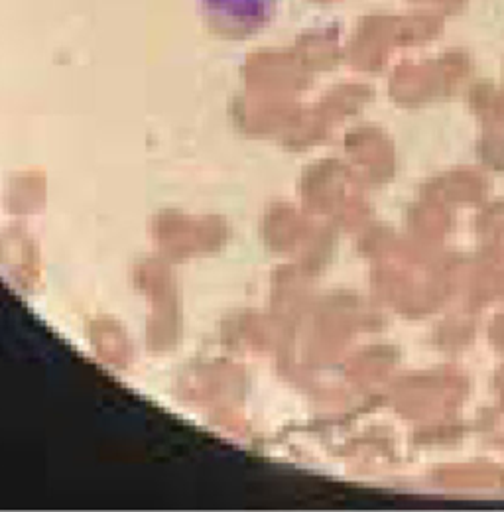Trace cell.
Wrapping results in <instances>:
<instances>
[{"label":"cell","mask_w":504,"mask_h":512,"mask_svg":"<svg viewBox=\"0 0 504 512\" xmlns=\"http://www.w3.org/2000/svg\"><path fill=\"white\" fill-rule=\"evenodd\" d=\"M207 18L221 28H262L274 14L276 0H203Z\"/></svg>","instance_id":"6da1fadb"}]
</instances>
